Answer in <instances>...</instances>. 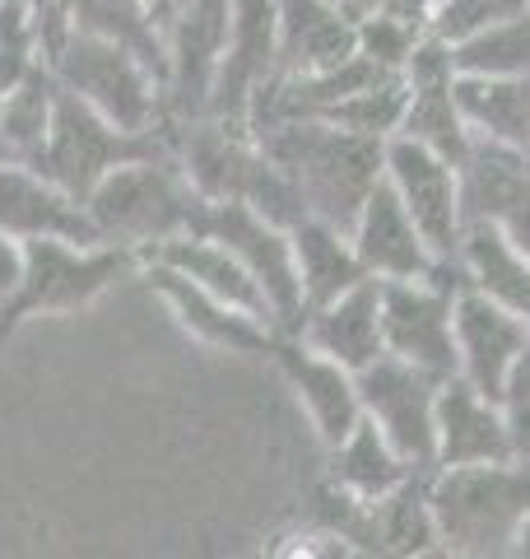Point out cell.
Wrapping results in <instances>:
<instances>
[{"instance_id": "8", "label": "cell", "mask_w": 530, "mask_h": 559, "mask_svg": "<svg viewBox=\"0 0 530 559\" xmlns=\"http://www.w3.org/2000/svg\"><path fill=\"white\" fill-rule=\"evenodd\" d=\"M191 234L219 238L265 289L279 331H298V322H303V289H298L289 229H279V224H270L261 210L242 205V201H205L201 224Z\"/></svg>"}, {"instance_id": "6", "label": "cell", "mask_w": 530, "mask_h": 559, "mask_svg": "<svg viewBox=\"0 0 530 559\" xmlns=\"http://www.w3.org/2000/svg\"><path fill=\"white\" fill-rule=\"evenodd\" d=\"M168 150H172V131H154V135L121 131L103 112L88 108V103H80L75 94L57 90V112H51V131H47L38 168L65 197H75L84 205V197L112 168L145 159V154H168Z\"/></svg>"}, {"instance_id": "28", "label": "cell", "mask_w": 530, "mask_h": 559, "mask_svg": "<svg viewBox=\"0 0 530 559\" xmlns=\"http://www.w3.org/2000/svg\"><path fill=\"white\" fill-rule=\"evenodd\" d=\"M456 75H530V10L466 33L451 43Z\"/></svg>"}, {"instance_id": "37", "label": "cell", "mask_w": 530, "mask_h": 559, "mask_svg": "<svg viewBox=\"0 0 530 559\" xmlns=\"http://www.w3.org/2000/svg\"><path fill=\"white\" fill-rule=\"evenodd\" d=\"M526 10H530V0H526Z\"/></svg>"}, {"instance_id": "19", "label": "cell", "mask_w": 530, "mask_h": 559, "mask_svg": "<svg viewBox=\"0 0 530 559\" xmlns=\"http://www.w3.org/2000/svg\"><path fill=\"white\" fill-rule=\"evenodd\" d=\"M140 261H164V266L182 271L191 285L219 294V299H228L233 308L252 312V318L270 322V326L279 331L275 312H270V299H265V289L256 285L252 271H246L219 238H209V234H177V238H168V242H158V248H149Z\"/></svg>"}, {"instance_id": "17", "label": "cell", "mask_w": 530, "mask_h": 559, "mask_svg": "<svg viewBox=\"0 0 530 559\" xmlns=\"http://www.w3.org/2000/svg\"><path fill=\"white\" fill-rule=\"evenodd\" d=\"M298 336L312 349H322L335 364H345L349 373L368 369L373 359L386 355L382 341V280L368 275L363 285L345 289L340 299H330L322 308H308L298 322Z\"/></svg>"}, {"instance_id": "23", "label": "cell", "mask_w": 530, "mask_h": 559, "mask_svg": "<svg viewBox=\"0 0 530 559\" xmlns=\"http://www.w3.org/2000/svg\"><path fill=\"white\" fill-rule=\"evenodd\" d=\"M456 257H461L470 289H480L484 299L503 304L507 312L530 322V257L521 248H511V238L503 229H493V224H466Z\"/></svg>"}, {"instance_id": "4", "label": "cell", "mask_w": 530, "mask_h": 559, "mask_svg": "<svg viewBox=\"0 0 530 559\" xmlns=\"http://www.w3.org/2000/svg\"><path fill=\"white\" fill-rule=\"evenodd\" d=\"M20 280L0 294V349L20 326L47 312H80L103 299L127 271H140V257L112 242H70V238H24Z\"/></svg>"}, {"instance_id": "15", "label": "cell", "mask_w": 530, "mask_h": 559, "mask_svg": "<svg viewBox=\"0 0 530 559\" xmlns=\"http://www.w3.org/2000/svg\"><path fill=\"white\" fill-rule=\"evenodd\" d=\"M0 229L10 238H70L98 242L84 205L47 178L43 168L0 154Z\"/></svg>"}, {"instance_id": "29", "label": "cell", "mask_w": 530, "mask_h": 559, "mask_svg": "<svg viewBox=\"0 0 530 559\" xmlns=\"http://www.w3.org/2000/svg\"><path fill=\"white\" fill-rule=\"evenodd\" d=\"M419 33H423V24H410V20H400V14L377 10V14H368V20H359V51L382 70H400L405 57L414 51Z\"/></svg>"}, {"instance_id": "34", "label": "cell", "mask_w": 530, "mask_h": 559, "mask_svg": "<svg viewBox=\"0 0 530 559\" xmlns=\"http://www.w3.org/2000/svg\"><path fill=\"white\" fill-rule=\"evenodd\" d=\"M145 10H149V20H154V28L164 33V43H168V33H172V24L182 20V10H186V0H145Z\"/></svg>"}, {"instance_id": "18", "label": "cell", "mask_w": 530, "mask_h": 559, "mask_svg": "<svg viewBox=\"0 0 530 559\" xmlns=\"http://www.w3.org/2000/svg\"><path fill=\"white\" fill-rule=\"evenodd\" d=\"M279 75H322L359 51V24H349L335 0H275Z\"/></svg>"}, {"instance_id": "2", "label": "cell", "mask_w": 530, "mask_h": 559, "mask_svg": "<svg viewBox=\"0 0 530 559\" xmlns=\"http://www.w3.org/2000/svg\"><path fill=\"white\" fill-rule=\"evenodd\" d=\"M201 210L205 197L177 164V150L112 168L84 197V215L94 224L98 242H112V248H127L135 257H145L177 234H191L201 224Z\"/></svg>"}, {"instance_id": "20", "label": "cell", "mask_w": 530, "mask_h": 559, "mask_svg": "<svg viewBox=\"0 0 530 559\" xmlns=\"http://www.w3.org/2000/svg\"><path fill=\"white\" fill-rule=\"evenodd\" d=\"M456 182L466 224H498L521 197H530V154L470 135V150L456 164Z\"/></svg>"}, {"instance_id": "13", "label": "cell", "mask_w": 530, "mask_h": 559, "mask_svg": "<svg viewBox=\"0 0 530 559\" xmlns=\"http://www.w3.org/2000/svg\"><path fill=\"white\" fill-rule=\"evenodd\" d=\"M349 238H353V252H359L363 271L373 280H423L433 271V261H437V252L429 248V238L419 234L414 215L396 197V187L386 182V173H382V182L373 187V197L363 201Z\"/></svg>"}, {"instance_id": "14", "label": "cell", "mask_w": 530, "mask_h": 559, "mask_svg": "<svg viewBox=\"0 0 530 559\" xmlns=\"http://www.w3.org/2000/svg\"><path fill=\"white\" fill-rule=\"evenodd\" d=\"M526 341H530L526 318L484 299L480 289L456 294V355H461V378L470 388H480L484 396L498 401Z\"/></svg>"}, {"instance_id": "12", "label": "cell", "mask_w": 530, "mask_h": 559, "mask_svg": "<svg viewBox=\"0 0 530 559\" xmlns=\"http://www.w3.org/2000/svg\"><path fill=\"white\" fill-rule=\"evenodd\" d=\"M140 275H145V285L168 304V312L196 341L215 345V349H228V355L270 359L275 336H279L270 322H261V318H252V312H242V308H233L228 299H219V294L191 285L182 271L164 266V261H140Z\"/></svg>"}, {"instance_id": "32", "label": "cell", "mask_w": 530, "mask_h": 559, "mask_svg": "<svg viewBox=\"0 0 530 559\" xmlns=\"http://www.w3.org/2000/svg\"><path fill=\"white\" fill-rule=\"evenodd\" d=\"M493 229H503V234L511 238V248H521V252L530 257V197H521L498 224H493Z\"/></svg>"}, {"instance_id": "24", "label": "cell", "mask_w": 530, "mask_h": 559, "mask_svg": "<svg viewBox=\"0 0 530 559\" xmlns=\"http://www.w3.org/2000/svg\"><path fill=\"white\" fill-rule=\"evenodd\" d=\"M410 476H414V466L386 443V433L368 415L349 429L345 443L330 448V480L349 489L353 499H382L392 489H400Z\"/></svg>"}, {"instance_id": "33", "label": "cell", "mask_w": 530, "mask_h": 559, "mask_svg": "<svg viewBox=\"0 0 530 559\" xmlns=\"http://www.w3.org/2000/svg\"><path fill=\"white\" fill-rule=\"evenodd\" d=\"M20 261H24L20 238H10L5 229H0V294H10V285L20 280Z\"/></svg>"}, {"instance_id": "25", "label": "cell", "mask_w": 530, "mask_h": 559, "mask_svg": "<svg viewBox=\"0 0 530 559\" xmlns=\"http://www.w3.org/2000/svg\"><path fill=\"white\" fill-rule=\"evenodd\" d=\"M57 90L61 84L51 75V66H38L0 94V154L5 159L38 168L51 131V112H57Z\"/></svg>"}, {"instance_id": "22", "label": "cell", "mask_w": 530, "mask_h": 559, "mask_svg": "<svg viewBox=\"0 0 530 559\" xmlns=\"http://www.w3.org/2000/svg\"><path fill=\"white\" fill-rule=\"evenodd\" d=\"M451 94L470 135L530 154V75H456Z\"/></svg>"}, {"instance_id": "21", "label": "cell", "mask_w": 530, "mask_h": 559, "mask_svg": "<svg viewBox=\"0 0 530 559\" xmlns=\"http://www.w3.org/2000/svg\"><path fill=\"white\" fill-rule=\"evenodd\" d=\"M289 242H293L298 289H303V312L340 299L345 289L368 280L359 252H353V238L345 229H335V224H326V219L303 215L289 229Z\"/></svg>"}, {"instance_id": "35", "label": "cell", "mask_w": 530, "mask_h": 559, "mask_svg": "<svg viewBox=\"0 0 530 559\" xmlns=\"http://www.w3.org/2000/svg\"><path fill=\"white\" fill-rule=\"evenodd\" d=\"M335 10H340L349 24H359V20H368V14L382 10V0H335Z\"/></svg>"}, {"instance_id": "26", "label": "cell", "mask_w": 530, "mask_h": 559, "mask_svg": "<svg viewBox=\"0 0 530 559\" xmlns=\"http://www.w3.org/2000/svg\"><path fill=\"white\" fill-rule=\"evenodd\" d=\"M451 84H456V75L410 84V98H405V117H400L396 135H410L419 145L437 150L442 159L461 164V154L470 150V127H466L461 108H456Z\"/></svg>"}, {"instance_id": "10", "label": "cell", "mask_w": 530, "mask_h": 559, "mask_svg": "<svg viewBox=\"0 0 530 559\" xmlns=\"http://www.w3.org/2000/svg\"><path fill=\"white\" fill-rule=\"evenodd\" d=\"M386 182L396 187V197L414 215L419 234L429 238L437 257H456L461 248V182H456V164L442 159L437 150L419 145L410 135H386Z\"/></svg>"}, {"instance_id": "16", "label": "cell", "mask_w": 530, "mask_h": 559, "mask_svg": "<svg viewBox=\"0 0 530 559\" xmlns=\"http://www.w3.org/2000/svg\"><path fill=\"white\" fill-rule=\"evenodd\" d=\"M511 433L503 406L493 396L456 373L437 388V466H480V462H507Z\"/></svg>"}, {"instance_id": "5", "label": "cell", "mask_w": 530, "mask_h": 559, "mask_svg": "<svg viewBox=\"0 0 530 559\" xmlns=\"http://www.w3.org/2000/svg\"><path fill=\"white\" fill-rule=\"evenodd\" d=\"M51 75L65 94H75L94 112H103L121 131H168V94L164 80L135 57L131 47H121L98 33L70 28L65 43L47 57Z\"/></svg>"}, {"instance_id": "3", "label": "cell", "mask_w": 530, "mask_h": 559, "mask_svg": "<svg viewBox=\"0 0 530 559\" xmlns=\"http://www.w3.org/2000/svg\"><path fill=\"white\" fill-rule=\"evenodd\" d=\"M429 509L447 555H511L530 513V457L433 466Z\"/></svg>"}, {"instance_id": "1", "label": "cell", "mask_w": 530, "mask_h": 559, "mask_svg": "<svg viewBox=\"0 0 530 559\" xmlns=\"http://www.w3.org/2000/svg\"><path fill=\"white\" fill-rule=\"evenodd\" d=\"M252 135L275 159V168L293 182V191L308 205V215L326 219L345 234L353 229L363 201L373 197V187L382 182V164H386L382 135L345 131L322 117H285Z\"/></svg>"}, {"instance_id": "7", "label": "cell", "mask_w": 530, "mask_h": 559, "mask_svg": "<svg viewBox=\"0 0 530 559\" xmlns=\"http://www.w3.org/2000/svg\"><path fill=\"white\" fill-rule=\"evenodd\" d=\"M353 378H359L363 415L386 433V443L414 471H433L437 466V388L442 382L396 355L373 359Z\"/></svg>"}, {"instance_id": "31", "label": "cell", "mask_w": 530, "mask_h": 559, "mask_svg": "<svg viewBox=\"0 0 530 559\" xmlns=\"http://www.w3.org/2000/svg\"><path fill=\"white\" fill-rule=\"evenodd\" d=\"M28 5L43 33V57H51L65 43V33L75 28V0H28Z\"/></svg>"}, {"instance_id": "36", "label": "cell", "mask_w": 530, "mask_h": 559, "mask_svg": "<svg viewBox=\"0 0 530 559\" xmlns=\"http://www.w3.org/2000/svg\"><path fill=\"white\" fill-rule=\"evenodd\" d=\"M511 555H530V513H526V522H521L517 540H511Z\"/></svg>"}, {"instance_id": "9", "label": "cell", "mask_w": 530, "mask_h": 559, "mask_svg": "<svg viewBox=\"0 0 530 559\" xmlns=\"http://www.w3.org/2000/svg\"><path fill=\"white\" fill-rule=\"evenodd\" d=\"M382 341L386 355L414 364L429 378H456V294L433 280H382Z\"/></svg>"}, {"instance_id": "11", "label": "cell", "mask_w": 530, "mask_h": 559, "mask_svg": "<svg viewBox=\"0 0 530 559\" xmlns=\"http://www.w3.org/2000/svg\"><path fill=\"white\" fill-rule=\"evenodd\" d=\"M270 364L279 369V378L293 388L298 406L308 411L316 439L326 448L345 443L349 429L363 419V401H359V378H353L345 364H335L322 349H312L298 331H279Z\"/></svg>"}, {"instance_id": "30", "label": "cell", "mask_w": 530, "mask_h": 559, "mask_svg": "<svg viewBox=\"0 0 530 559\" xmlns=\"http://www.w3.org/2000/svg\"><path fill=\"white\" fill-rule=\"evenodd\" d=\"M498 406H503L507 433H511V452H517V457H530V341L517 355V364H511V373L498 392Z\"/></svg>"}, {"instance_id": "27", "label": "cell", "mask_w": 530, "mask_h": 559, "mask_svg": "<svg viewBox=\"0 0 530 559\" xmlns=\"http://www.w3.org/2000/svg\"><path fill=\"white\" fill-rule=\"evenodd\" d=\"M75 28L131 47L135 57L164 80V94H168V43H164V33L154 28L145 0H75Z\"/></svg>"}]
</instances>
